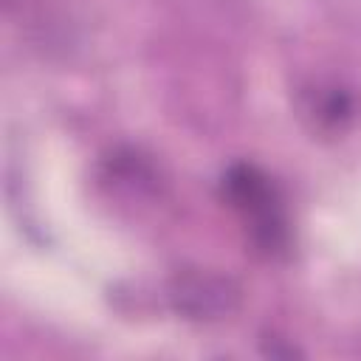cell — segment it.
I'll return each instance as SVG.
<instances>
[{"label": "cell", "mask_w": 361, "mask_h": 361, "mask_svg": "<svg viewBox=\"0 0 361 361\" xmlns=\"http://www.w3.org/2000/svg\"><path fill=\"white\" fill-rule=\"evenodd\" d=\"M102 178L113 189H118L124 195H135V197H149L161 189L158 166L144 152H138L133 147L113 149L102 164Z\"/></svg>", "instance_id": "277c9868"}, {"label": "cell", "mask_w": 361, "mask_h": 361, "mask_svg": "<svg viewBox=\"0 0 361 361\" xmlns=\"http://www.w3.org/2000/svg\"><path fill=\"white\" fill-rule=\"evenodd\" d=\"M240 299H243V290L231 276L217 271H203V268L180 271L166 285L169 307L180 319L197 322V324L228 319L240 307Z\"/></svg>", "instance_id": "7a4b0ae2"}, {"label": "cell", "mask_w": 361, "mask_h": 361, "mask_svg": "<svg viewBox=\"0 0 361 361\" xmlns=\"http://www.w3.org/2000/svg\"><path fill=\"white\" fill-rule=\"evenodd\" d=\"M302 116L319 133H344L355 118V96L338 82H316L302 90Z\"/></svg>", "instance_id": "3957f363"}, {"label": "cell", "mask_w": 361, "mask_h": 361, "mask_svg": "<svg viewBox=\"0 0 361 361\" xmlns=\"http://www.w3.org/2000/svg\"><path fill=\"white\" fill-rule=\"evenodd\" d=\"M220 195L228 209L240 217L254 254L271 262L285 259L290 254V217L285 209V197L268 172H262L257 164L237 161L223 172Z\"/></svg>", "instance_id": "6da1fadb"}]
</instances>
